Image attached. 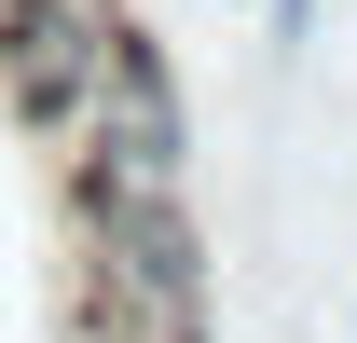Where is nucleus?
<instances>
[{"label": "nucleus", "mask_w": 357, "mask_h": 343, "mask_svg": "<svg viewBox=\"0 0 357 343\" xmlns=\"http://www.w3.org/2000/svg\"><path fill=\"white\" fill-rule=\"evenodd\" d=\"M261 28H275V55H303V42H316V28H330V0H275Z\"/></svg>", "instance_id": "obj_1"}, {"label": "nucleus", "mask_w": 357, "mask_h": 343, "mask_svg": "<svg viewBox=\"0 0 357 343\" xmlns=\"http://www.w3.org/2000/svg\"><path fill=\"white\" fill-rule=\"evenodd\" d=\"M344 343H357V316H344Z\"/></svg>", "instance_id": "obj_2"}]
</instances>
